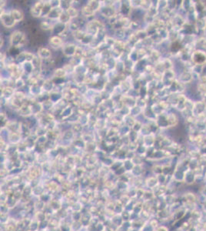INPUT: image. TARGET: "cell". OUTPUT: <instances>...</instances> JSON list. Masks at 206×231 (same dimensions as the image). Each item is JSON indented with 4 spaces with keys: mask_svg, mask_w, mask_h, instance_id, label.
Listing matches in <instances>:
<instances>
[{
    "mask_svg": "<svg viewBox=\"0 0 206 231\" xmlns=\"http://www.w3.org/2000/svg\"><path fill=\"white\" fill-rule=\"evenodd\" d=\"M27 36L22 30L13 31L9 36V46L11 47H16L20 49L26 47L28 44Z\"/></svg>",
    "mask_w": 206,
    "mask_h": 231,
    "instance_id": "1",
    "label": "cell"
},
{
    "mask_svg": "<svg viewBox=\"0 0 206 231\" xmlns=\"http://www.w3.org/2000/svg\"><path fill=\"white\" fill-rule=\"evenodd\" d=\"M0 20L3 27L7 29H12L16 25V23L12 17L9 11H1Z\"/></svg>",
    "mask_w": 206,
    "mask_h": 231,
    "instance_id": "2",
    "label": "cell"
},
{
    "mask_svg": "<svg viewBox=\"0 0 206 231\" xmlns=\"http://www.w3.org/2000/svg\"><path fill=\"white\" fill-rule=\"evenodd\" d=\"M78 44L74 43H65L63 47L62 48V54L65 58L71 59L74 57L76 55V50H77Z\"/></svg>",
    "mask_w": 206,
    "mask_h": 231,
    "instance_id": "3",
    "label": "cell"
},
{
    "mask_svg": "<svg viewBox=\"0 0 206 231\" xmlns=\"http://www.w3.org/2000/svg\"><path fill=\"white\" fill-rule=\"evenodd\" d=\"M45 1H37L32 5L29 9V13L32 18L39 19L42 18V13H43V7H44Z\"/></svg>",
    "mask_w": 206,
    "mask_h": 231,
    "instance_id": "4",
    "label": "cell"
},
{
    "mask_svg": "<svg viewBox=\"0 0 206 231\" xmlns=\"http://www.w3.org/2000/svg\"><path fill=\"white\" fill-rule=\"evenodd\" d=\"M65 42L62 37L59 36H51L49 39V45L52 49H59L63 47Z\"/></svg>",
    "mask_w": 206,
    "mask_h": 231,
    "instance_id": "5",
    "label": "cell"
},
{
    "mask_svg": "<svg viewBox=\"0 0 206 231\" xmlns=\"http://www.w3.org/2000/svg\"><path fill=\"white\" fill-rule=\"evenodd\" d=\"M99 14H100V16L104 18L105 19H110L112 17L115 16L116 15H118V12L115 10V9L114 8V6H102L101 9L99 10Z\"/></svg>",
    "mask_w": 206,
    "mask_h": 231,
    "instance_id": "6",
    "label": "cell"
},
{
    "mask_svg": "<svg viewBox=\"0 0 206 231\" xmlns=\"http://www.w3.org/2000/svg\"><path fill=\"white\" fill-rule=\"evenodd\" d=\"M36 55L38 56L43 61L50 60L52 59V51L51 49L46 46H38Z\"/></svg>",
    "mask_w": 206,
    "mask_h": 231,
    "instance_id": "7",
    "label": "cell"
},
{
    "mask_svg": "<svg viewBox=\"0 0 206 231\" xmlns=\"http://www.w3.org/2000/svg\"><path fill=\"white\" fill-rule=\"evenodd\" d=\"M68 29V26L65 24H63L59 22H56L53 25L52 29L51 31L52 36H62L63 35L64 32L67 30Z\"/></svg>",
    "mask_w": 206,
    "mask_h": 231,
    "instance_id": "8",
    "label": "cell"
},
{
    "mask_svg": "<svg viewBox=\"0 0 206 231\" xmlns=\"http://www.w3.org/2000/svg\"><path fill=\"white\" fill-rule=\"evenodd\" d=\"M96 12H94L91 8L89 6H87L86 4L84 5L82 7V9H80V15L82 16L83 18H85V19L90 21L91 19H94L95 15H96Z\"/></svg>",
    "mask_w": 206,
    "mask_h": 231,
    "instance_id": "9",
    "label": "cell"
},
{
    "mask_svg": "<svg viewBox=\"0 0 206 231\" xmlns=\"http://www.w3.org/2000/svg\"><path fill=\"white\" fill-rule=\"evenodd\" d=\"M9 12L16 23H19L24 20L25 15L22 9H19V8H12Z\"/></svg>",
    "mask_w": 206,
    "mask_h": 231,
    "instance_id": "10",
    "label": "cell"
},
{
    "mask_svg": "<svg viewBox=\"0 0 206 231\" xmlns=\"http://www.w3.org/2000/svg\"><path fill=\"white\" fill-rule=\"evenodd\" d=\"M16 90L13 86H5L1 87V97L6 99H11L15 95Z\"/></svg>",
    "mask_w": 206,
    "mask_h": 231,
    "instance_id": "11",
    "label": "cell"
},
{
    "mask_svg": "<svg viewBox=\"0 0 206 231\" xmlns=\"http://www.w3.org/2000/svg\"><path fill=\"white\" fill-rule=\"evenodd\" d=\"M42 90H43V92H45V93H52L53 91L56 89V85H55L54 82H53L52 79H45L44 82H43L42 84Z\"/></svg>",
    "mask_w": 206,
    "mask_h": 231,
    "instance_id": "12",
    "label": "cell"
},
{
    "mask_svg": "<svg viewBox=\"0 0 206 231\" xmlns=\"http://www.w3.org/2000/svg\"><path fill=\"white\" fill-rule=\"evenodd\" d=\"M17 113L19 116L23 117V118H29V117L32 116V111H31L30 106L28 103L27 101H26V103L19 109V110L17 111Z\"/></svg>",
    "mask_w": 206,
    "mask_h": 231,
    "instance_id": "13",
    "label": "cell"
},
{
    "mask_svg": "<svg viewBox=\"0 0 206 231\" xmlns=\"http://www.w3.org/2000/svg\"><path fill=\"white\" fill-rule=\"evenodd\" d=\"M23 140V136L19 132H9L8 143L13 145H19Z\"/></svg>",
    "mask_w": 206,
    "mask_h": 231,
    "instance_id": "14",
    "label": "cell"
},
{
    "mask_svg": "<svg viewBox=\"0 0 206 231\" xmlns=\"http://www.w3.org/2000/svg\"><path fill=\"white\" fill-rule=\"evenodd\" d=\"M42 93H43V90H42V86L40 85L29 86L28 93H29V96H31V97L35 98H35L38 97Z\"/></svg>",
    "mask_w": 206,
    "mask_h": 231,
    "instance_id": "15",
    "label": "cell"
},
{
    "mask_svg": "<svg viewBox=\"0 0 206 231\" xmlns=\"http://www.w3.org/2000/svg\"><path fill=\"white\" fill-rule=\"evenodd\" d=\"M121 101L124 104V106H126L129 108H132L133 107L136 106V99L131 97V96H128L127 94H123L122 96Z\"/></svg>",
    "mask_w": 206,
    "mask_h": 231,
    "instance_id": "16",
    "label": "cell"
},
{
    "mask_svg": "<svg viewBox=\"0 0 206 231\" xmlns=\"http://www.w3.org/2000/svg\"><path fill=\"white\" fill-rule=\"evenodd\" d=\"M62 12L63 11L60 9V7L53 8L46 19L49 20H51V21L57 22L59 20V17H60L61 14L62 13Z\"/></svg>",
    "mask_w": 206,
    "mask_h": 231,
    "instance_id": "17",
    "label": "cell"
},
{
    "mask_svg": "<svg viewBox=\"0 0 206 231\" xmlns=\"http://www.w3.org/2000/svg\"><path fill=\"white\" fill-rule=\"evenodd\" d=\"M86 35V32H85V29H80L78 30L74 31L72 32V37L73 40L76 42V43H80L81 41L84 39V37Z\"/></svg>",
    "mask_w": 206,
    "mask_h": 231,
    "instance_id": "18",
    "label": "cell"
},
{
    "mask_svg": "<svg viewBox=\"0 0 206 231\" xmlns=\"http://www.w3.org/2000/svg\"><path fill=\"white\" fill-rule=\"evenodd\" d=\"M87 6H89L94 12H98L101 9L102 6V1H97V0H89L87 2Z\"/></svg>",
    "mask_w": 206,
    "mask_h": 231,
    "instance_id": "19",
    "label": "cell"
},
{
    "mask_svg": "<svg viewBox=\"0 0 206 231\" xmlns=\"http://www.w3.org/2000/svg\"><path fill=\"white\" fill-rule=\"evenodd\" d=\"M52 21L51 20H43V21H41V23H39V29H41L42 31H45V32H47V31H52L53 27V25L54 23H52Z\"/></svg>",
    "mask_w": 206,
    "mask_h": 231,
    "instance_id": "20",
    "label": "cell"
},
{
    "mask_svg": "<svg viewBox=\"0 0 206 231\" xmlns=\"http://www.w3.org/2000/svg\"><path fill=\"white\" fill-rule=\"evenodd\" d=\"M67 76H68V75H67L65 69L62 67H59V68H56L53 70L52 79H53V78H67Z\"/></svg>",
    "mask_w": 206,
    "mask_h": 231,
    "instance_id": "21",
    "label": "cell"
},
{
    "mask_svg": "<svg viewBox=\"0 0 206 231\" xmlns=\"http://www.w3.org/2000/svg\"><path fill=\"white\" fill-rule=\"evenodd\" d=\"M63 99V96H62V92L57 91V90H54L52 93H50V100L53 103H57L59 101L62 100Z\"/></svg>",
    "mask_w": 206,
    "mask_h": 231,
    "instance_id": "22",
    "label": "cell"
},
{
    "mask_svg": "<svg viewBox=\"0 0 206 231\" xmlns=\"http://www.w3.org/2000/svg\"><path fill=\"white\" fill-rule=\"evenodd\" d=\"M26 86H27V82L23 77L15 79L14 82V87L16 90H23V89L26 87Z\"/></svg>",
    "mask_w": 206,
    "mask_h": 231,
    "instance_id": "23",
    "label": "cell"
},
{
    "mask_svg": "<svg viewBox=\"0 0 206 231\" xmlns=\"http://www.w3.org/2000/svg\"><path fill=\"white\" fill-rule=\"evenodd\" d=\"M89 113H85L79 114V122L78 123L82 125L83 127L89 126Z\"/></svg>",
    "mask_w": 206,
    "mask_h": 231,
    "instance_id": "24",
    "label": "cell"
},
{
    "mask_svg": "<svg viewBox=\"0 0 206 231\" xmlns=\"http://www.w3.org/2000/svg\"><path fill=\"white\" fill-rule=\"evenodd\" d=\"M52 9L53 8L51 5V2L45 1V5H44V7H43V13H42V18H45V19L47 18V16L49 15V14L50 13V12Z\"/></svg>",
    "mask_w": 206,
    "mask_h": 231,
    "instance_id": "25",
    "label": "cell"
},
{
    "mask_svg": "<svg viewBox=\"0 0 206 231\" xmlns=\"http://www.w3.org/2000/svg\"><path fill=\"white\" fill-rule=\"evenodd\" d=\"M66 12L68 13V15H69L70 18L72 19V20L75 19H77L78 17L80 16V10L76 9V8L73 7V6L70 7L69 9L66 11Z\"/></svg>",
    "mask_w": 206,
    "mask_h": 231,
    "instance_id": "26",
    "label": "cell"
},
{
    "mask_svg": "<svg viewBox=\"0 0 206 231\" xmlns=\"http://www.w3.org/2000/svg\"><path fill=\"white\" fill-rule=\"evenodd\" d=\"M135 122H136V119L134 118L133 116H132L130 115H128L126 116H125L124 120H123V123H124L125 125H126L127 126H129V128H131V129L133 127Z\"/></svg>",
    "mask_w": 206,
    "mask_h": 231,
    "instance_id": "27",
    "label": "cell"
},
{
    "mask_svg": "<svg viewBox=\"0 0 206 231\" xmlns=\"http://www.w3.org/2000/svg\"><path fill=\"white\" fill-rule=\"evenodd\" d=\"M132 130L131 128H129V126H127L126 125H125L124 123L121 125V126L118 127V133H119V136H126L129 135V132Z\"/></svg>",
    "mask_w": 206,
    "mask_h": 231,
    "instance_id": "28",
    "label": "cell"
},
{
    "mask_svg": "<svg viewBox=\"0 0 206 231\" xmlns=\"http://www.w3.org/2000/svg\"><path fill=\"white\" fill-rule=\"evenodd\" d=\"M71 21H72V19L70 18V16L68 15V13H67L66 12H62V13L61 14L60 17H59V20H58V22L63 23V24L67 25V26L69 24Z\"/></svg>",
    "mask_w": 206,
    "mask_h": 231,
    "instance_id": "29",
    "label": "cell"
},
{
    "mask_svg": "<svg viewBox=\"0 0 206 231\" xmlns=\"http://www.w3.org/2000/svg\"><path fill=\"white\" fill-rule=\"evenodd\" d=\"M139 136H140V133H138V132H135V131L132 130H132L129 132V135H128L129 142L132 143H137V142H138V138H139Z\"/></svg>",
    "mask_w": 206,
    "mask_h": 231,
    "instance_id": "30",
    "label": "cell"
},
{
    "mask_svg": "<svg viewBox=\"0 0 206 231\" xmlns=\"http://www.w3.org/2000/svg\"><path fill=\"white\" fill-rule=\"evenodd\" d=\"M72 6V1L71 0H60V9H62L63 12H66L70 7Z\"/></svg>",
    "mask_w": 206,
    "mask_h": 231,
    "instance_id": "31",
    "label": "cell"
},
{
    "mask_svg": "<svg viewBox=\"0 0 206 231\" xmlns=\"http://www.w3.org/2000/svg\"><path fill=\"white\" fill-rule=\"evenodd\" d=\"M142 113H143L142 109L138 107V106H135V107H133L132 108H131L130 114L129 115L132 116H133L134 118L136 119L137 117L141 115Z\"/></svg>",
    "mask_w": 206,
    "mask_h": 231,
    "instance_id": "32",
    "label": "cell"
},
{
    "mask_svg": "<svg viewBox=\"0 0 206 231\" xmlns=\"http://www.w3.org/2000/svg\"><path fill=\"white\" fill-rule=\"evenodd\" d=\"M24 53H25V57H26V62H32V60H33L34 57H35V54H34L33 52H30V51H26V50H24Z\"/></svg>",
    "mask_w": 206,
    "mask_h": 231,
    "instance_id": "33",
    "label": "cell"
},
{
    "mask_svg": "<svg viewBox=\"0 0 206 231\" xmlns=\"http://www.w3.org/2000/svg\"><path fill=\"white\" fill-rule=\"evenodd\" d=\"M142 126H143V123H141V122L138 121V120H136V122H135V123L134 124L133 127L132 128V130L135 131V132H138L139 133L140 131H141L142 128Z\"/></svg>",
    "mask_w": 206,
    "mask_h": 231,
    "instance_id": "34",
    "label": "cell"
},
{
    "mask_svg": "<svg viewBox=\"0 0 206 231\" xmlns=\"http://www.w3.org/2000/svg\"><path fill=\"white\" fill-rule=\"evenodd\" d=\"M130 2V5L131 7L132 8V9H139L140 6H141V2L142 1H137V0H132Z\"/></svg>",
    "mask_w": 206,
    "mask_h": 231,
    "instance_id": "35",
    "label": "cell"
},
{
    "mask_svg": "<svg viewBox=\"0 0 206 231\" xmlns=\"http://www.w3.org/2000/svg\"><path fill=\"white\" fill-rule=\"evenodd\" d=\"M4 42H5L4 38H3V36L2 35L1 36V43H0V47H1V49L2 48H3V46H4Z\"/></svg>",
    "mask_w": 206,
    "mask_h": 231,
    "instance_id": "36",
    "label": "cell"
}]
</instances>
